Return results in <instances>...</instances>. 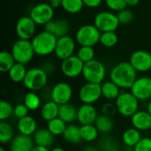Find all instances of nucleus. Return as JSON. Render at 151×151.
Instances as JSON below:
<instances>
[{"label":"nucleus","mask_w":151,"mask_h":151,"mask_svg":"<svg viewBox=\"0 0 151 151\" xmlns=\"http://www.w3.org/2000/svg\"><path fill=\"white\" fill-rule=\"evenodd\" d=\"M82 76L87 82L101 84L106 76V68L101 61L93 59L85 63Z\"/></svg>","instance_id":"5"},{"label":"nucleus","mask_w":151,"mask_h":151,"mask_svg":"<svg viewBox=\"0 0 151 151\" xmlns=\"http://www.w3.org/2000/svg\"><path fill=\"white\" fill-rule=\"evenodd\" d=\"M100 147L103 151H119L118 143L111 137L104 138L100 142Z\"/></svg>","instance_id":"40"},{"label":"nucleus","mask_w":151,"mask_h":151,"mask_svg":"<svg viewBox=\"0 0 151 151\" xmlns=\"http://www.w3.org/2000/svg\"><path fill=\"white\" fill-rule=\"evenodd\" d=\"M78 109L72 104L68 103L65 104L59 105L58 118L64 120L66 124L72 123L75 119H77Z\"/></svg>","instance_id":"23"},{"label":"nucleus","mask_w":151,"mask_h":151,"mask_svg":"<svg viewBox=\"0 0 151 151\" xmlns=\"http://www.w3.org/2000/svg\"><path fill=\"white\" fill-rule=\"evenodd\" d=\"M47 3H49L54 9L55 8H58L59 6H61V3H62V0H46Z\"/></svg>","instance_id":"46"},{"label":"nucleus","mask_w":151,"mask_h":151,"mask_svg":"<svg viewBox=\"0 0 151 151\" xmlns=\"http://www.w3.org/2000/svg\"><path fill=\"white\" fill-rule=\"evenodd\" d=\"M142 140L141 131L137 130L134 127H131L127 129L122 135L123 143L128 148H134L139 142Z\"/></svg>","instance_id":"24"},{"label":"nucleus","mask_w":151,"mask_h":151,"mask_svg":"<svg viewBox=\"0 0 151 151\" xmlns=\"http://www.w3.org/2000/svg\"><path fill=\"white\" fill-rule=\"evenodd\" d=\"M97 117V111L93 104H83L81 106L78 108L77 120L81 126L95 124Z\"/></svg>","instance_id":"18"},{"label":"nucleus","mask_w":151,"mask_h":151,"mask_svg":"<svg viewBox=\"0 0 151 151\" xmlns=\"http://www.w3.org/2000/svg\"><path fill=\"white\" fill-rule=\"evenodd\" d=\"M29 110L28 108L25 105V104H18L17 105L14 106V111L13 114L17 119H22L24 117L28 116Z\"/></svg>","instance_id":"42"},{"label":"nucleus","mask_w":151,"mask_h":151,"mask_svg":"<svg viewBox=\"0 0 151 151\" xmlns=\"http://www.w3.org/2000/svg\"><path fill=\"white\" fill-rule=\"evenodd\" d=\"M130 92L139 100L147 101L151 99V78L142 76L137 78L130 88Z\"/></svg>","instance_id":"13"},{"label":"nucleus","mask_w":151,"mask_h":151,"mask_svg":"<svg viewBox=\"0 0 151 151\" xmlns=\"http://www.w3.org/2000/svg\"><path fill=\"white\" fill-rule=\"evenodd\" d=\"M16 63L26 65L29 63L35 56V50L31 41L29 40H17L11 50Z\"/></svg>","instance_id":"7"},{"label":"nucleus","mask_w":151,"mask_h":151,"mask_svg":"<svg viewBox=\"0 0 151 151\" xmlns=\"http://www.w3.org/2000/svg\"><path fill=\"white\" fill-rule=\"evenodd\" d=\"M27 70L26 69L25 65L16 63L8 72V74L12 81L15 83H19V82H23L27 74Z\"/></svg>","instance_id":"29"},{"label":"nucleus","mask_w":151,"mask_h":151,"mask_svg":"<svg viewBox=\"0 0 151 151\" xmlns=\"http://www.w3.org/2000/svg\"><path fill=\"white\" fill-rule=\"evenodd\" d=\"M66 127H67L66 123L58 117L52 119V120H50V121H49L48 125H47V128L50 130V132L54 136L63 135Z\"/></svg>","instance_id":"31"},{"label":"nucleus","mask_w":151,"mask_h":151,"mask_svg":"<svg viewBox=\"0 0 151 151\" xmlns=\"http://www.w3.org/2000/svg\"><path fill=\"white\" fill-rule=\"evenodd\" d=\"M48 82V73L43 68H31L27 70L23 81L24 86L30 91L42 89Z\"/></svg>","instance_id":"4"},{"label":"nucleus","mask_w":151,"mask_h":151,"mask_svg":"<svg viewBox=\"0 0 151 151\" xmlns=\"http://www.w3.org/2000/svg\"><path fill=\"white\" fill-rule=\"evenodd\" d=\"M0 151H6V150H5L3 147H1V148H0Z\"/></svg>","instance_id":"52"},{"label":"nucleus","mask_w":151,"mask_h":151,"mask_svg":"<svg viewBox=\"0 0 151 151\" xmlns=\"http://www.w3.org/2000/svg\"><path fill=\"white\" fill-rule=\"evenodd\" d=\"M95 50L90 46H81L78 50L77 56L78 58L85 64L93 59H95Z\"/></svg>","instance_id":"37"},{"label":"nucleus","mask_w":151,"mask_h":151,"mask_svg":"<svg viewBox=\"0 0 151 151\" xmlns=\"http://www.w3.org/2000/svg\"><path fill=\"white\" fill-rule=\"evenodd\" d=\"M84 65L85 64L77 55H73L70 58L62 60L60 69L65 76L68 78H75L82 74Z\"/></svg>","instance_id":"12"},{"label":"nucleus","mask_w":151,"mask_h":151,"mask_svg":"<svg viewBox=\"0 0 151 151\" xmlns=\"http://www.w3.org/2000/svg\"><path fill=\"white\" fill-rule=\"evenodd\" d=\"M14 111V108L12 105L6 102V101H1L0 102V120L5 121L7 120Z\"/></svg>","instance_id":"38"},{"label":"nucleus","mask_w":151,"mask_h":151,"mask_svg":"<svg viewBox=\"0 0 151 151\" xmlns=\"http://www.w3.org/2000/svg\"><path fill=\"white\" fill-rule=\"evenodd\" d=\"M102 111H103V114H104L106 116H109V117L113 116L117 111L115 104H113L111 103H105L102 107Z\"/></svg>","instance_id":"44"},{"label":"nucleus","mask_w":151,"mask_h":151,"mask_svg":"<svg viewBox=\"0 0 151 151\" xmlns=\"http://www.w3.org/2000/svg\"><path fill=\"white\" fill-rule=\"evenodd\" d=\"M80 130L82 141H85L87 142H92L98 138L99 131L96 128V127L93 124L81 126Z\"/></svg>","instance_id":"30"},{"label":"nucleus","mask_w":151,"mask_h":151,"mask_svg":"<svg viewBox=\"0 0 151 151\" xmlns=\"http://www.w3.org/2000/svg\"><path fill=\"white\" fill-rule=\"evenodd\" d=\"M85 6L83 0H62L61 7L68 13H78Z\"/></svg>","instance_id":"33"},{"label":"nucleus","mask_w":151,"mask_h":151,"mask_svg":"<svg viewBox=\"0 0 151 151\" xmlns=\"http://www.w3.org/2000/svg\"><path fill=\"white\" fill-rule=\"evenodd\" d=\"M117 16H118L119 23L123 24V25H127V24L131 23L134 20V15L133 12L131 10L127 9V8L117 13Z\"/></svg>","instance_id":"39"},{"label":"nucleus","mask_w":151,"mask_h":151,"mask_svg":"<svg viewBox=\"0 0 151 151\" xmlns=\"http://www.w3.org/2000/svg\"><path fill=\"white\" fill-rule=\"evenodd\" d=\"M57 42L58 38L45 30L36 34L31 40L35 53L39 56H48L54 53Z\"/></svg>","instance_id":"2"},{"label":"nucleus","mask_w":151,"mask_h":151,"mask_svg":"<svg viewBox=\"0 0 151 151\" xmlns=\"http://www.w3.org/2000/svg\"><path fill=\"white\" fill-rule=\"evenodd\" d=\"M29 16L32 18L36 25L45 26L53 19L54 8L47 2L40 3L31 9Z\"/></svg>","instance_id":"9"},{"label":"nucleus","mask_w":151,"mask_h":151,"mask_svg":"<svg viewBox=\"0 0 151 151\" xmlns=\"http://www.w3.org/2000/svg\"><path fill=\"white\" fill-rule=\"evenodd\" d=\"M44 30L52 34L58 39L65 35H69L71 25L65 19H56L50 20L44 26Z\"/></svg>","instance_id":"17"},{"label":"nucleus","mask_w":151,"mask_h":151,"mask_svg":"<svg viewBox=\"0 0 151 151\" xmlns=\"http://www.w3.org/2000/svg\"><path fill=\"white\" fill-rule=\"evenodd\" d=\"M134 151H151V138L144 137L134 148Z\"/></svg>","instance_id":"43"},{"label":"nucleus","mask_w":151,"mask_h":151,"mask_svg":"<svg viewBox=\"0 0 151 151\" xmlns=\"http://www.w3.org/2000/svg\"><path fill=\"white\" fill-rule=\"evenodd\" d=\"M34 141L35 145L49 148L52 145L54 135L48 128H39L34 134Z\"/></svg>","instance_id":"22"},{"label":"nucleus","mask_w":151,"mask_h":151,"mask_svg":"<svg viewBox=\"0 0 151 151\" xmlns=\"http://www.w3.org/2000/svg\"><path fill=\"white\" fill-rule=\"evenodd\" d=\"M131 124L139 131L151 129V115L148 111H138L131 117Z\"/></svg>","instance_id":"20"},{"label":"nucleus","mask_w":151,"mask_h":151,"mask_svg":"<svg viewBox=\"0 0 151 151\" xmlns=\"http://www.w3.org/2000/svg\"><path fill=\"white\" fill-rule=\"evenodd\" d=\"M102 96L107 100H116L120 95V88L111 81L104 82L101 85Z\"/></svg>","instance_id":"26"},{"label":"nucleus","mask_w":151,"mask_h":151,"mask_svg":"<svg viewBox=\"0 0 151 151\" xmlns=\"http://www.w3.org/2000/svg\"><path fill=\"white\" fill-rule=\"evenodd\" d=\"M82 151H99L96 147H94V146H87V147H85Z\"/></svg>","instance_id":"49"},{"label":"nucleus","mask_w":151,"mask_h":151,"mask_svg":"<svg viewBox=\"0 0 151 151\" xmlns=\"http://www.w3.org/2000/svg\"><path fill=\"white\" fill-rule=\"evenodd\" d=\"M119 41V37L115 32H104L101 33L100 43L106 48L114 47Z\"/></svg>","instance_id":"36"},{"label":"nucleus","mask_w":151,"mask_h":151,"mask_svg":"<svg viewBox=\"0 0 151 151\" xmlns=\"http://www.w3.org/2000/svg\"><path fill=\"white\" fill-rule=\"evenodd\" d=\"M35 146L34 138L24 134L16 135L10 144V151H31Z\"/></svg>","instance_id":"19"},{"label":"nucleus","mask_w":151,"mask_h":151,"mask_svg":"<svg viewBox=\"0 0 151 151\" xmlns=\"http://www.w3.org/2000/svg\"><path fill=\"white\" fill-rule=\"evenodd\" d=\"M102 96L101 84L97 83H85L79 91V98L84 104H94Z\"/></svg>","instance_id":"10"},{"label":"nucleus","mask_w":151,"mask_h":151,"mask_svg":"<svg viewBox=\"0 0 151 151\" xmlns=\"http://www.w3.org/2000/svg\"><path fill=\"white\" fill-rule=\"evenodd\" d=\"M59 105L53 101L45 103L41 108V116L46 121H50L58 117Z\"/></svg>","instance_id":"25"},{"label":"nucleus","mask_w":151,"mask_h":151,"mask_svg":"<svg viewBox=\"0 0 151 151\" xmlns=\"http://www.w3.org/2000/svg\"><path fill=\"white\" fill-rule=\"evenodd\" d=\"M50 151H65L64 149L60 148V147H56V148H53L52 150H50Z\"/></svg>","instance_id":"50"},{"label":"nucleus","mask_w":151,"mask_h":151,"mask_svg":"<svg viewBox=\"0 0 151 151\" xmlns=\"http://www.w3.org/2000/svg\"><path fill=\"white\" fill-rule=\"evenodd\" d=\"M147 111H149V113L151 115V99L150 100V102H149V104H148V109H147Z\"/></svg>","instance_id":"51"},{"label":"nucleus","mask_w":151,"mask_h":151,"mask_svg":"<svg viewBox=\"0 0 151 151\" xmlns=\"http://www.w3.org/2000/svg\"><path fill=\"white\" fill-rule=\"evenodd\" d=\"M95 126L98 129L99 133L108 134L114 128V120L111 119V117L102 114L97 117L95 122Z\"/></svg>","instance_id":"28"},{"label":"nucleus","mask_w":151,"mask_h":151,"mask_svg":"<svg viewBox=\"0 0 151 151\" xmlns=\"http://www.w3.org/2000/svg\"><path fill=\"white\" fill-rule=\"evenodd\" d=\"M140 0H127V6L133 7V6H136L139 4Z\"/></svg>","instance_id":"48"},{"label":"nucleus","mask_w":151,"mask_h":151,"mask_svg":"<svg viewBox=\"0 0 151 151\" xmlns=\"http://www.w3.org/2000/svg\"><path fill=\"white\" fill-rule=\"evenodd\" d=\"M15 64L16 61L12 52L2 51L0 53V71L2 73H8Z\"/></svg>","instance_id":"32"},{"label":"nucleus","mask_w":151,"mask_h":151,"mask_svg":"<svg viewBox=\"0 0 151 151\" xmlns=\"http://www.w3.org/2000/svg\"><path fill=\"white\" fill-rule=\"evenodd\" d=\"M73 97V88L66 82L57 83L50 91L51 101L58 105L68 104Z\"/></svg>","instance_id":"14"},{"label":"nucleus","mask_w":151,"mask_h":151,"mask_svg":"<svg viewBox=\"0 0 151 151\" xmlns=\"http://www.w3.org/2000/svg\"><path fill=\"white\" fill-rule=\"evenodd\" d=\"M110 79L122 89L131 88L137 79V72L129 62L123 61L113 66Z\"/></svg>","instance_id":"1"},{"label":"nucleus","mask_w":151,"mask_h":151,"mask_svg":"<svg viewBox=\"0 0 151 151\" xmlns=\"http://www.w3.org/2000/svg\"><path fill=\"white\" fill-rule=\"evenodd\" d=\"M101 32L99 29L91 24L81 26L76 32L75 40L81 46L94 47L100 42Z\"/></svg>","instance_id":"6"},{"label":"nucleus","mask_w":151,"mask_h":151,"mask_svg":"<svg viewBox=\"0 0 151 151\" xmlns=\"http://www.w3.org/2000/svg\"><path fill=\"white\" fill-rule=\"evenodd\" d=\"M107 7L113 12H120L127 7V0H105Z\"/></svg>","instance_id":"41"},{"label":"nucleus","mask_w":151,"mask_h":151,"mask_svg":"<svg viewBox=\"0 0 151 151\" xmlns=\"http://www.w3.org/2000/svg\"><path fill=\"white\" fill-rule=\"evenodd\" d=\"M63 138L71 144L80 143L82 141L80 127L72 124L68 125L63 134Z\"/></svg>","instance_id":"27"},{"label":"nucleus","mask_w":151,"mask_h":151,"mask_svg":"<svg viewBox=\"0 0 151 151\" xmlns=\"http://www.w3.org/2000/svg\"><path fill=\"white\" fill-rule=\"evenodd\" d=\"M24 104L29 111H35L41 105V99L34 91H30L25 95Z\"/></svg>","instance_id":"35"},{"label":"nucleus","mask_w":151,"mask_h":151,"mask_svg":"<svg viewBox=\"0 0 151 151\" xmlns=\"http://www.w3.org/2000/svg\"><path fill=\"white\" fill-rule=\"evenodd\" d=\"M31 151H50L49 150V148H46V147H42V146H37L35 145L33 150Z\"/></svg>","instance_id":"47"},{"label":"nucleus","mask_w":151,"mask_h":151,"mask_svg":"<svg viewBox=\"0 0 151 151\" xmlns=\"http://www.w3.org/2000/svg\"><path fill=\"white\" fill-rule=\"evenodd\" d=\"M75 46V41L70 35L60 37L58 39L54 54L60 60L66 59L73 55Z\"/></svg>","instance_id":"16"},{"label":"nucleus","mask_w":151,"mask_h":151,"mask_svg":"<svg viewBox=\"0 0 151 151\" xmlns=\"http://www.w3.org/2000/svg\"><path fill=\"white\" fill-rule=\"evenodd\" d=\"M117 111L123 117H132L139 109V100L131 93L123 91L115 100Z\"/></svg>","instance_id":"3"},{"label":"nucleus","mask_w":151,"mask_h":151,"mask_svg":"<svg viewBox=\"0 0 151 151\" xmlns=\"http://www.w3.org/2000/svg\"><path fill=\"white\" fill-rule=\"evenodd\" d=\"M36 24L32 19V18L28 16L20 17L16 23V34L19 39L22 40H29L33 39L35 35L36 31Z\"/></svg>","instance_id":"11"},{"label":"nucleus","mask_w":151,"mask_h":151,"mask_svg":"<svg viewBox=\"0 0 151 151\" xmlns=\"http://www.w3.org/2000/svg\"><path fill=\"white\" fill-rule=\"evenodd\" d=\"M17 129L20 134L32 136L37 131V124L33 117L27 116L18 120Z\"/></svg>","instance_id":"21"},{"label":"nucleus","mask_w":151,"mask_h":151,"mask_svg":"<svg viewBox=\"0 0 151 151\" xmlns=\"http://www.w3.org/2000/svg\"><path fill=\"white\" fill-rule=\"evenodd\" d=\"M129 63L136 72L146 73L151 69V54L142 50H136L130 56Z\"/></svg>","instance_id":"15"},{"label":"nucleus","mask_w":151,"mask_h":151,"mask_svg":"<svg viewBox=\"0 0 151 151\" xmlns=\"http://www.w3.org/2000/svg\"><path fill=\"white\" fill-rule=\"evenodd\" d=\"M13 129L12 126L5 122L1 121L0 122V142L3 144L11 142L13 139Z\"/></svg>","instance_id":"34"},{"label":"nucleus","mask_w":151,"mask_h":151,"mask_svg":"<svg viewBox=\"0 0 151 151\" xmlns=\"http://www.w3.org/2000/svg\"><path fill=\"white\" fill-rule=\"evenodd\" d=\"M119 21L117 14L111 12H100L94 19V25L99 29L101 33L115 32L119 26Z\"/></svg>","instance_id":"8"},{"label":"nucleus","mask_w":151,"mask_h":151,"mask_svg":"<svg viewBox=\"0 0 151 151\" xmlns=\"http://www.w3.org/2000/svg\"><path fill=\"white\" fill-rule=\"evenodd\" d=\"M103 0H83L85 6L88 8H96L102 4Z\"/></svg>","instance_id":"45"}]
</instances>
